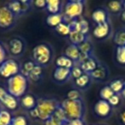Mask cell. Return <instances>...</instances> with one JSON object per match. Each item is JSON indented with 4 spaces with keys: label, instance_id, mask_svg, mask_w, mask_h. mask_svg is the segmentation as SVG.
Here are the masks:
<instances>
[{
    "label": "cell",
    "instance_id": "8",
    "mask_svg": "<svg viewBox=\"0 0 125 125\" xmlns=\"http://www.w3.org/2000/svg\"><path fill=\"white\" fill-rule=\"evenodd\" d=\"M16 20L17 18L7 6L0 7V28L7 30L13 28L16 24Z\"/></svg>",
    "mask_w": 125,
    "mask_h": 125
},
{
    "label": "cell",
    "instance_id": "21",
    "mask_svg": "<svg viewBox=\"0 0 125 125\" xmlns=\"http://www.w3.org/2000/svg\"><path fill=\"white\" fill-rule=\"evenodd\" d=\"M68 38L70 41V44L78 46L83 42L89 40V34H84L80 32H73V33H70Z\"/></svg>",
    "mask_w": 125,
    "mask_h": 125
},
{
    "label": "cell",
    "instance_id": "43",
    "mask_svg": "<svg viewBox=\"0 0 125 125\" xmlns=\"http://www.w3.org/2000/svg\"><path fill=\"white\" fill-rule=\"evenodd\" d=\"M119 120L120 123L123 125H125V109H123V111L120 112L119 114Z\"/></svg>",
    "mask_w": 125,
    "mask_h": 125
},
{
    "label": "cell",
    "instance_id": "2",
    "mask_svg": "<svg viewBox=\"0 0 125 125\" xmlns=\"http://www.w3.org/2000/svg\"><path fill=\"white\" fill-rule=\"evenodd\" d=\"M33 62L41 67H47L52 63L54 57V50L49 43H40L33 49Z\"/></svg>",
    "mask_w": 125,
    "mask_h": 125
},
{
    "label": "cell",
    "instance_id": "40",
    "mask_svg": "<svg viewBox=\"0 0 125 125\" xmlns=\"http://www.w3.org/2000/svg\"><path fill=\"white\" fill-rule=\"evenodd\" d=\"M6 57H7V50L5 49V46L2 44V42H0V64L7 59Z\"/></svg>",
    "mask_w": 125,
    "mask_h": 125
},
{
    "label": "cell",
    "instance_id": "5",
    "mask_svg": "<svg viewBox=\"0 0 125 125\" xmlns=\"http://www.w3.org/2000/svg\"><path fill=\"white\" fill-rule=\"evenodd\" d=\"M86 2L83 0H70L63 7V22L70 23L75 19H79L84 11Z\"/></svg>",
    "mask_w": 125,
    "mask_h": 125
},
{
    "label": "cell",
    "instance_id": "4",
    "mask_svg": "<svg viewBox=\"0 0 125 125\" xmlns=\"http://www.w3.org/2000/svg\"><path fill=\"white\" fill-rule=\"evenodd\" d=\"M28 87V80L21 73L14 75L7 81V92L17 99H21L26 94Z\"/></svg>",
    "mask_w": 125,
    "mask_h": 125
},
{
    "label": "cell",
    "instance_id": "49",
    "mask_svg": "<svg viewBox=\"0 0 125 125\" xmlns=\"http://www.w3.org/2000/svg\"><path fill=\"white\" fill-rule=\"evenodd\" d=\"M124 87H125V80H124Z\"/></svg>",
    "mask_w": 125,
    "mask_h": 125
},
{
    "label": "cell",
    "instance_id": "13",
    "mask_svg": "<svg viewBox=\"0 0 125 125\" xmlns=\"http://www.w3.org/2000/svg\"><path fill=\"white\" fill-rule=\"evenodd\" d=\"M53 79L56 82L63 84L71 79V70L56 67L53 71Z\"/></svg>",
    "mask_w": 125,
    "mask_h": 125
},
{
    "label": "cell",
    "instance_id": "44",
    "mask_svg": "<svg viewBox=\"0 0 125 125\" xmlns=\"http://www.w3.org/2000/svg\"><path fill=\"white\" fill-rule=\"evenodd\" d=\"M6 93H7V90H6L4 87H3L0 86V100H1V99H3V97L5 95Z\"/></svg>",
    "mask_w": 125,
    "mask_h": 125
},
{
    "label": "cell",
    "instance_id": "37",
    "mask_svg": "<svg viewBox=\"0 0 125 125\" xmlns=\"http://www.w3.org/2000/svg\"><path fill=\"white\" fill-rule=\"evenodd\" d=\"M44 125H67L65 123L61 121L59 118H57L56 116L52 115L49 119L44 122Z\"/></svg>",
    "mask_w": 125,
    "mask_h": 125
},
{
    "label": "cell",
    "instance_id": "45",
    "mask_svg": "<svg viewBox=\"0 0 125 125\" xmlns=\"http://www.w3.org/2000/svg\"><path fill=\"white\" fill-rule=\"evenodd\" d=\"M120 19H121V21L125 24V10H123V12L121 13V15H120Z\"/></svg>",
    "mask_w": 125,
    "mask_h": 125
},
{
    "label": "cell",
    "instance_id": "46",
    "mask_svg": "<svg viewBox=\"0 0 125 125\" xmlns=\"http://www.w3.org/2000/svg\"><path fill=\"white\" fill-rule=\"evenodd\" d=\"M121 97L123 98V99L125 100V87H124V89H123V92H122V94H121Z\"/></svg>",
    "mask_w": 125,
    "mask_h": 125
},
{
    "label": "cell",
    "instance_id": "22",
    "mask_svg": "<svg viewBox=\"0 0 125 125\" xmlns=\"http://www.w3.org/2000/svg\"><path fill=\"white\" fill-rule=\"evenodd\" d=\"M55 64L56 67L65 68V69H69V70H72L73 67L75 65L74 61H72L71 59L69 58L65 55H61L58 57H57V59L55 60Z\"/></svg>",
    "mask_w": 125,
    "mask_h": 125
},
{
    "label": "cell",
    "instance_id": "27",
    "mask_svg": "<svg viewBox=\"0 0 125 125\" xmlns=\"http://www.w3.org/2000/svg\"><path fill=\"white\" fill-rule=\"evenodd\" d=\"M115 59L117 65L125 67V46H116L115 50Z\"/></svg>",
    "mask_w": 125,
    "mask_h": 125
},
{
    "label": "cell",
    "instance_id": "34",
    "mask_svg": "<svg viewBox=\"0 0 125 125\" xmlns=\"http://www.w3.org/2000/svg\"><path fill=\"white\" fill-rule=\"evenodd\" d=\"M29 123V120L28 119L27 116L19 115V116H13L10 125H30Z\"/></svg>",
    "mask_w": 125,
    "mask_h": 125
},
{
    "label": "cell",
    "instance_id": "32",
    "mask_svg": "<svg viewBox=\"0 0 125 125\" xmlns=\"http://www.w3.org/2000/svg\"><path fill=\"white\" fill-rule=\"evenodd\" d=\"M114 94H115L111 90V87H109V85H106L104 87H103L100 89V91H99V97H100V99H103V100L108 101Z\"/></svg>",
    "mask_w": 125,
    "mask_h": 125
},
{
    "label": "cell",
    "instance_id": "10",
    "mask_svg": "<svg viewBox=\"0 0 125 125\" xmlns=\"http://www.w3.org/2000/svg\"><path fill=\"white\" fill-rule=\"evenodd\" d=\"M94 111L97 116L102 118V119H108L112 115L113 107L109 104L108 101L99 99L94 104Z\"/></svg>",
    "mask_w": 125,
    "mask_h": 125
},
{
    "label": "cell",
    "instance_id": "42",
    "mask_svg": "<svg viewBox=\"0 0 125 125\" xmlns=\"http://www.w3.org/2000/svg\"><path fill=\"white\" fill-rule=\"evenodd\" d=\"M67 125H86V122H85V119L70 120Z\"/></svg>",
    "mask_w": 125,
    "mask_h": 125
},
{
    "label": "cell",
    "instance_id": "1",
    "mask_svg": "<svg viewBox=\"0 0 125 125\" xmlns=\"http://www.w3.org/2000/svg\"><path fill=\"white\" fill-rule=\"evenodd\" d=\"M61 105V102L54 98H40L38 99L34 109L29 111V115L34 119L46 121L55 113L56 110Z\"/></svg>",
    "mask_w": 125,
    "mask_h": 125
},
{
    "label": "cell",
    "instance_id": "7",
    "mask_svg": "<svg viewBox=\"0 0 125 125\" xmlns=\"http://www.w3.org/2000/svg\"><path fill=\"white\" fill-rule=\"evenodd\" d=\"M8 51L13 57H21L26 51L27 44L23 38L16 36L11 38L8 42Z\"/></svg>",
    "mask_w": 125,
    "mask_h": 125
},
{
    "label": "cell",
    "instance_id": "41",
    "mask_svg": "<svg viewBox=\"0 0 125 125\" xmlns=\"http://www.w3.org/2000/svg\"><path fill=\"white\" fill-rule=\"evenodd\" d=\"M33 5L36 9H40V10L46 9L47 1H45V0H36V1H33Z\"/></svg>",
    "mask_w": 125,
    "mask_h": 125
},
{
    "label": "cell",
    "instance_id": "20",
    "mask_svg": "<svg viewBox=\"0 0 125 125\" xmlns=\"http://www.w3.org/2000/svg\"><path fill=\"white\" fill-rule=\"evenodd\" d=\"M64 55L66 56V57H68L69 58L71 59L72 61H74V62H75V64L77 62V61H78L79 57H80L81 51L77 45L70 44V45H68V46L65 48Z\"/></svg>",
    "mask_w": 125,
    "mask_h": 125
},
{
    "label": "cell",
    "instance_id": "6",
    "mask_svg": "<svg viewBox=\"0 0 125 125\" xmlns=\"http://www.w3.org/2000/svg\"><path fill=\"white\" fill-rule=\"evenodd\" d=\"M21 72V65L13 58L6 59L0 64V76L5 79H10Z\"/></svg>",
    "mask_w": 125,
    "mask_h": 125
},
{
    "label": "cell",
    "instance_id": "19",
    "mask_svg": "<svg viewBox=\"0 0 125 125\" xmlns=\"http://www.w3.org/2000/svg\"><path fill=\"white\" fill-rule=\"evenodd\" d=\"M8 8L10 9V10L13 13V14L16 16V17L19 18L20 16H23L24 13H23V6H22V3H21V0H13L10 1L7 4Z\"/></svg>",
    "mask_w": 125,
    "mask_h": 125
},
{
    "label": "cell",
    "instance_id": "47",
    "mask_svg": "<svg viewBox=\"0 0 125 125\" xmlns=\"http://www.w3.org/2000/svg\"><path fill=\"white\" fill-rule=\"evenodd\" d=\"M122 4H123V10H125V0H123V1H122Z\"/></svg>",
    "mask_w": 125,
    "mask_h": 125
},
{
    "label": "cell",
    "instance_id": "17",
    "mask_svg": "<svg viewBox=\"0 0 125 125\" xmlns=\"http://www.w3.org/2000/svg\"><path fill=\"white\" fill-rule=\"evenodd\" d=\"M37 102H38V99L32 94H25L20 99V104L28 111L36 107Z\"/></svg>",
    "mask_w": 125,
    "mask_h": 125
},
{
    "label": "cell",
    "instance_id": "29",
    "mask_svg": "<svg viewBox=\"0 0 125 125\" xmlns=\"http://www.w3.org/2000/svg\"><path fill=\"white\" fill-rule=\"evenodd\" d=\"M13 116L10 111L6 109H2L0 111V124L2 125H10L12 122Z\"/></svg>",
    "mask_w": 125,
    "mask_h": 125
},
{
    "label": "cell",
    "instance_id": "30",
    "mask_svg": "<svg viewBox=\"0 0 125 125\" xmlns=\"http://www.w3.org/2000/svg\"><path fill=\"white\" fill-rule=\"evenodd\" d=\"M79 49H80L81 52L82 53L87 54V55H94V48L93 43L90 41V40H87V41L83 42L82 44H81L80 45H78Z\"/></svg>",
    "mask_w": 125,
    "mask_h": 125
},
{
    "label": "cell",
    "instance_id": "14",
    "mask_svg": "<svg viewBox=\"0 0 125 125\" xmlns=\"http://www.w3.org/2000/svg\"><path fill=\"white\" fill-rule=\"evenodd\" d=\"M110 16L111 15L105 8H98L92 13V20L94 23H96V25L102 24L111 21Z\"/></svg>",
    "mask_w": 125,
    "mask_h": 125
},
{
    "label": "cell",
    "instance_id": "23",
    "mask_svg": "<svg viewBox=\"0 0 125 125\" xmlns=\"http://www.w3.org/2000/svg\"><path fill=\"white\" fill-rule=\"evenodd\" d=\"M45 22L51 28H57L59 24L63 22V15L62 13H60V14H49L46 16Z\"/></svg>",
    "mask_w": 125,
    "mask_h": 125
},
{
    "label": "cell",
    "instance_id": "24",
    "mask_svg": "<svg viewBox=\"0 0 125 125\" xmlns=\"http://www.w3.org/2000/svg\"><path fill=\"white\" fill-rule=\"evenodd\" d=\"M112 39L116 46H125V27L116 30L113 33Z\"/></svg>",
    "mask_w": 125,
    "mask_h": 125
},
{
    "label": "cell",
    "instance_id": "48",
    "mask_svg": "<svg viewBox=\"0 0 125 125\" xmlns=\"http://www.w3.org/2000/svg\"><path fill=\"white\" fill-rule=\"evenodd\" d=\"M2 109H3V108L1 107V104H0V111H1V110H2Z\"/></svg>",
    "mask_w": 125,
    "mask_h": 125
},
{
    "label": "cell",
    "instance_id": "38",
    "mask_svg": "<svg viewBox=\"0 0 125 125\" xmlns=\"http://www.w3.org/2000/svg\"><path fill=\"white\" fill-rule=\"evenodd\" d=\"M84 74V72L82 71V70L81 69V67L79 65H75L73 67V69L71 70V78H73L74 80H76L79 77H81Z\"/></svg>",
    "mask_w": 125,
    "mask_h": 125
},
{
    "label": "cell",
    "instance_id": "35",
    "mask_svg": "<svg viewBox=\"0 0 125 125\" xmlns=\"http://www.w3.org/2000/svg\"><path fill=\"white\" fill-rule=\"evenodd\" d=\"M67 99L70 100H80V99H83V97H82V92L80 90L74 88L68 92Z\"/></svg>",
    "mask_w": 125,
    "mask_h": 125
},
{
    "label": "cell",
    "instance_id": "33",
    "mask_svg": "<svg viewBox=\"0 0 125 125\" xmlns=\"http://www.w3.org/2000/svg\"><path fill=\"white\" fill-rule=\"evenodd\" d=\"M36 66V63H35L33 61H27L23 63V65L21 66V73L23 75L25 76H28V75L32 71V70L34 69V67Z\"/></svg>",
    "mask_w": 125,
    "mask_h": 125
},
{
    "label": "cell",
    "instance_id": "51",
    "mask_svg": "<svg viewBox=\"0 0 125 125\" xmlns=\"http://www.w3.org/2000/svg\"><path fill=\"white\" fill-rule=\"evenodd\" d=\"M101 125H103V124H101Z\"/></svg>",
    "mask_w": 125,
    "mask_h": 125
},
{
    "label": "cell",
    "instance_id": "15",
    "mask_svg": "<svg viewBox=\"0 0 125 125\" xmlns=\"http://www.w3.org/2000/svg\"><path fill=\"white\" fill-rule=\"evenodd\" d=\"M0 103L4 104V107L8 111H16L20 106V101L17 98L14 97L13 95L10 94L9 93H6L5 95L3 97V99L0 100Z\"/></svg>",
    "mask_w": 125,
    "mask_h": 125
},
{
    "label": "cell",
    "instance_id": "9",
    "mask_svg": "<svg viewBox=\"0 0 125 125\" xmlns=\"http://www.w3.org/2000/svg\"><path fill=\"white\" fill-rule=\"evenodd\" d=\"M93 35L95 39L99 40H108L110 37L113 36L112 25L111 21H108L102 24L96 25L93 30Z\"/></svg>",
    "mask_w": 125,
    "mask_h": 125
},
{
    "label": "cell",
    "instance_id": "50",
    "mask_svg": "<svg viewBox=\"0 0 125 125\" xmlns=\"http://www.w3.org/2000/svg\"><path fill=\"white\" fill-rule=\"evenodd\" d=\"M0 125H2V124H0Z\"/></svg>",
    "mask_w": 125,
    "mask_h": 125
},
{
    "label": "cell",
    "instance_id": "26",
    "mask_svg": "<svg viewBox=\"0 0 125 125\" xmlns=\"http://www.w3.org/2000/svg\"><path fill=\"white\" fill-rule=\"evenodd\" d=\"M109 87L111 88L115 94L121 95L124 89V80L123 79H115L109 83Z\"/></svg>",
    "mask_w": 125,
    "mask_h": 125
},
{
    "label": "cell",
    "instance_id": "3",
    "mask_svg": "<svg viewBox=\"0 0 125 125\" xmlns=\"http://www.w3.org/2000/svg\"><path fill=\"white\" fill-rule=\"evenodd\" d=\"M61 107L64 111L69 121L85 118L86 104L83 99L70 100L68 99H65L61 102Z\"/></svg>",
    "mask_w": 125,
    "mask_h": 125
},
{
    "label": "cell",
    "instance_id": "39",
    "mask_svg": "<svg viewBox=\"0 0 125 125\" xmlns=\"http://www.w3.org/2000/svg\"><path fill=\"white\" fill-rule=\"evenodd\" d=\"M121 95H117V94H114L111 99L108 100L109 104H111L112 107H116L117 105H119L120 102H121Z\"/></svg>",
    "mask_w": 125,
    "mask_h": 125
},
{
    "label": "cell",
    "instance_id": "28",
    "mask_svg": "<svg viewBox=\"0 0 125 125\" xmlns=\"http://www.w3.org/2000/svg\"><path fill=\"white\" fill-rule=\"evenodd\" d=\"M42 75H43V67L36 64L34 69L28 75L27 78L28 81L30 80L33 82H39L41 79Z\"/></svg>",
    "mask_w": 125,
    "mask_h": 125
},
{
    "label": "cell",
    "instance_id": "16",
    "mask_svg": "<svg viewBox=\"0 0 125 125\" xmlns=\"http://www.w3.org/2000/svg\"><path fill=\"white\" fill-rule=\"evenodd\" d=\"M93 83V80L88 74L84 73L81 77L75 80V89H78L81 92L82 91H86L91 87Z\"/></svg>",
    "mask_w": 125,
    "mask_h": 125
},
{
    "label": "cell",
    "instance_id": "31",
    "mask_svg": "<svg viewBox=\"0 0 125 125\" xmlns=\"http://www.w3.org/2000/svg\"><path fill=\"white\" fill-rule=\"evenodd\" d=\"M55 31L58 33L59 35L62 37H69V35L70 34V25L68 23L62 22L61 24H59L57 28H54Z\"/></svg>",
    "mask_w": 125,
    "mask_h": 125
},
{
    "label": "cell",
    "instance_id": "36",
    "mask_svg": "<svg viewBox=\"0 0 125 125\" xmlns=\"http://www.w3.org/2000/svg\"><path fill=\"white\" fill-rule=\"evenodd\" d=\"M79 32L84 34H88L89 32V24L87 20L83 18H79Z\"/></svg>",
    "mask_w": 125,
    "mask_h": 125
},
{
    "label": "cell",
    "instance_id": "11",
    "mask_svg": "<svg viewBox=\"0 0 125 125\" xmlns=\"http://www.w3.org/2000/svg\"><path fill=\"white\" fill-rule=\"evenodd\" d=\"M88 75H90L93 81H95L98 82H104L109 79L110 71L105 64L100 62L99 66L97 67V69Z\"/></svg>",
    "mask_w": 125,
    "mask_h": 125
},
{
    "label": "cell",
    "instance_id": "12",
    "mask_svg": "<svg viewBox=\"0 0 125 125\" xmlns=\"http://www.w3.org/2000/svg\"><path fill=\"white\" fill-rule=\"evenodd\" d=\"M100 62H99L98 60V58L95 57V55H92L89 56L83 62H81L79 66L81 67V69H82L84 73L90 74L91 72H93L94 70L97 69V67L99 66Z\"/></svg>",
    "mask_w": 125,
    "mask_h": 125
},
{
    "label": "cell",
    "instance_id": "18",
    "mask_svg": "<svg viewBox=\"0 0 125 125\" xmlns=\"http://www.w3.org/2000/svg\"><path fill=\"white\" fill-rule=\"evenodd\" d=\"M105 9L108 10L110 15L112 16H119L123 11L122 1H111L106 4Z\"/></svg>",
    "mask_w": 125,
    "mask_h": 125
},
{
    "label": "cell",
    "instance_id": "25",
    "mask_svg": "<svg viewBox=\"0 0 125 125\" xmlns=\"http://www.w3.org/2000/svg\"><path fill=\"white\" fill-rule=\"evenodd\" d=\"M46 10L50 14H60L62 10V2L60 0H48Z\"/></svg>",
    "mask_w": 125,
    "mask_h": 125
}]
</instances>
